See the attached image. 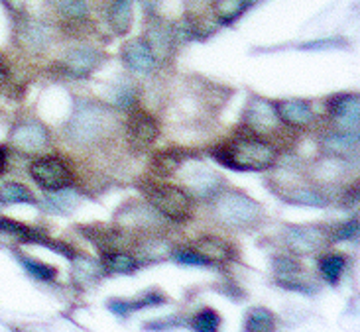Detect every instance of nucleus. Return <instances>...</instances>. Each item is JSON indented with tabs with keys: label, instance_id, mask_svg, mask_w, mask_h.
Returning a JSON list of instances; mask_svg holds the SVG:
<instances>
[{
	"label": "nucleus",
	"instance_id": "1",
	"mask_svg": "<svg viewBox=\"0 0 360 332\" xmlns=\"http://www.w3.org/2000/svg\"><path fill=\"white\" fill-rule=\"evenodd\" d=\"M117 126V117L97 102H83L79 105L73 117L69 118L65 126V136L71 144L77 146H93L107 140Z\"/></svg>",
	"mask_w": 360,
	"mask_h": 332
},
{
	"label": "nucleus",
	"instance_id": "2",
	"mask_svg": "<svg viewBox=\"0 0 360 332\" xmlns=\"http://www.w3.org/2000/svg\"><path fill=\"white\" fill-rule=\"evenodd\" d=\"M223 166L236 171H264L274 166L276 150L260 138H236L231 144L214 152Z\"/></svg>",
	"mask_w": 360,
	"mask_h": 332
},
{
	"label": "nucleus",
	"instance_id": "3",
	"mask_svg": "<svg viewBox=\"0 0 360 332\" xmlns=\"http://www.w3.org/2000/svg\"><path fill=\"white\" fill-rule=\"evenodd\" d=\"M213 215L229 228H250L262 220V206L238 191H224L214 199Z\"/></svg>",
	"mask_w": 360,
	"mask_h": 332
},
{
	"label": "nucleus",
	"instance_id": "4",
	"mask_svg": "<svg viewBox=\"0 0 360 332\" xmlns=\"http://www.w3.org/2000/svg\"><path fill=\"white\" fill-rule=\"evenodd\" d=\"M144 193L150 199V205L160 215L172 218L174 223H185L191 216V199L184 189L174 185H144Z\"/></svg>",
	"mask_w": 360,
	"mask_h": 332
},
{
	"label": "nucleus",
	"instance_id": "5",
	"mask_svg": "<svg viewBox=\"0 0 360 332\" xmlns=\"http://www.w3.org/2000/svg\"><path fill=\"white\" fill-rule=\"evenodd\" d=\"M30 175H32V179H34L41 189L53 191V193L69 187L71 185V181H73L71 169L56 156L39 157V159H36V161L30 166Z\"/></svg>",
	"mask_w": 360,
	"mask_h": 332
},
{
	"label": "nucleus",
	"instance_id": "6",
	"mask_svg": "<svg viewBox=\"0 0 360 332\" xmlns=\"http://www.w3.org/2000/svg\"><path fill=\"white\" fill-rule=\"evenodd\" d=\"M10 142L22 152H41L44 147L49 146V132L44 124L26 120L14 126L10 134Z\"/></svg>",
	"mask_w": 360,
	"mask_h": 332
},
{
	"label": "nucleus",
	"instance_id": "7",
	"mask_svg": "<svg viewBox=\"0 0 360 332\" xmlns=\"http://www.w3.org/2000/svg\"><path fill=\"white\" fill-rule=\"evenodd\" d=\"M105 55L95 48H75L68 51L65 59L61 61V65L65 69V73L71 77H89L95 69L103 63Z\"/></svg>",
	"mask_w": 360,
	"mask_h": 332
},
{
	"label": "nucleus",
	"instance_id": "8",
	"mask_svg": "<svg viewBox=\"0 0 360 332\" xmlns=\"http://www.w3.org/2000/svg\"><path fill=\"white\" fill-rule=\"evenodd\" d=\"M244 120H246V126L250 128L252 132H260V134L274 132L276 128L280 126V117H278L276 107L270 105L268 100H262V98H252L250 100V105L246 108V114H244Z\"/></svg>",
	"mask_w": 360,
	"mask_h": 332
},
{
	"label": "nucleus",
	"instance_id": "9",
	"mask_svg": "<svg viewBox=\"0 0 360 332\" xmlns=\"http://www.w3.org/2000/svg\"><path fill=\"white\" fill-rule=\"evenodd\" d=\"M160 134V126L154 117H150L146 112H134L128 120V142L136 150H146L156 142Z\"/></svg>",
	"mask_w": 360,
	"mask_h": 332
},
{
	"label": "nucleus",
	"instance_id": "10",
	"mask_svg": "<svg viewBox=\"0 0 360 332\" xmlns=\"http://www.w3.org/2000/svg\"><path fill=\"white\" fill-rule=\"evenodd\" d=\"M285 244L293 254H315L325 248V236L317 228L293 226L285 232Z\"/></svg>",
	"mask_w": 360,
	"mask_h": 332
},
{
	"label": "nucleus",
	"instance_id": "11",
	"mask_svg": "<svg viewBox=\"0 0 360 332\" xmlns=\"http://www.w3.org/2000/svg\"><path fill=\"white\" fill-rule=\"evenodd\" d=\"M174 36H176V32H172L164 22L154 20L150 24V28L146 32V44L154 59H156V63H166L167 59L172 58V53H174Z\"/></svg>",
	"mask_w": 360,
	"mask_h": 332
},
{
	"label": "nucleus",
	"instance_id": "12",
	"mask_svg": "<svg viewBox=\"0 0 360 332\" xmlns=\"http://www.w3.org/2000/svg\"><path fill=\"white\" fill-rule=\"evenodd\" d=\"M18 38L24 49H28L32 53H41L51 44V29L48 24L38 22V20H24L18 28Z\"/></svg>",
	"mask_w": 360,
	"mask_h": 332
},
{
	"label": "nucleus",
	"instance_id": "13",
	"mask_svg": "<svg viewBox=\"0 0 360 332\" xmlns=\"http://www.w3.org/2000/svg\"><path fill=\"white\" fill-rule=\"evenodd\" d=\"M122 61L127 63L128 69H132L136 73H150L156 67V59L144 39L128 41L122 49Z\"/></svg>",
	"mask_w": 360,
	"mask_h": 332
},
{
	"label": "nucleus",
	"instance_id": "14",
	"mask_svg": "<svg viewBox=\"0 0 360 332\" xmlns=\"http://www.w3.org/2000/svg\"><path fill=\"white\" fill-rule=\"evenodd\" d=\"M118 223L127 226H134V228H158L162 225L160 215L156 208L150 205H128L118 213Z\"/></svg>",
	"mask_w": 360,
	"mask_h": 332
},
{
	"label": "nucleus",
	"instance_id": "15",
	"mask_svg": "<svg viewBox=\"0 0 360 332\" xmlns=\"http://www.w3.org/2000/svg\"><path fill=\"white\" fill-rule=\"evenodd\" d=\"M278 117L290 126H307L313 120V110L303 100H282L278 107Z\"/></svg>",
	"mask_w": 360,
	"mask_h": 332
},
{
	"label": "nucleus",
	"instance_id": "16",
	"mask_svg": "<svg viewBox=\"0 0 360 332\" xmlns=\"http://www.w3.org/2000/svg\"><path fill=\"white\" fill-rule=\"evenodd\" d=\"M107 16L112 32L117 36H124L132 26V0H112Z\"/></svg>",
	"mask_w": 360,
	"mask_h": 332
},
{
	"label": "nucleus",
	"instance_id": "17",
	"mask_svg": "<svg viewBox=\"0 0 360 332\" xmlns=\"http://www.w3.org/2000/svg\"><path fill=\"white\" fill-rule=\"evenodd\" d=\"M331 112L345 126L359 128V97L356 95H339L331 100Z\"/></svg>",
	"mask_w": 360,
	"mask_h": 332
},
{
	"label": "nucleus",
	"instance_id": "18",
	"mask_svg": "<svg viewBox=\"0 0 360 332\" xmlns=\"http://www.w3.org/2000/svg\"><path fill=\"white\" fill-rule=\"evenodd\" d=\"M195 252H199V254L203 255L209 264H213V262H229L231 255H233L231 246L223 242V240H219V238H213V236H205L201 240H197L195 242Z\"/></svg>",
	"mask_w": 360,
	"mask_h": 332
},
{
	"label": "nucleus",
	"instance_id": "19",
	"mask_svg": "<svg viewBox=\"0 0 360 332\" xmlns=\"http://www.w3.org/2000/svg\"><path fill=\"white\" fill-rule=\"evenodd\" d=\"M187 183H189V187L193 189L197 195L207 197L217 191V187L223 183V179L217 173H213L211 169L199 167V169H193L191 175L187 177Z\"/></svg>",
	"mask_w": 360,
	"mask_h": 332
},
{
	"label": "nucleus",
	"instance_id": "20",
	"mask_svg": "<svg viewBox=\"0 0 360 332\" xmlns=\"http://www.w3.org/2000/svg\"><path fill=\"white\" fill-rule=\"evenodd\" d=\"M103 265L115 274H130L136 270L138 262L130 254H124L120 250H110V252H103Z\"/></svg>",
	"mask_w": 360,
	"mask_h": 332
},
{
	"label": "nucleus",
	"instance_id": "21",
	"mask_svg": "<svg viewBox=\"0 0 360 332\" xmlns=\"http://www.w3.org/2000/svg\"><path fill=\"white\" fill-rule=\"evenodd\" d=\"M0 230L10 232V234L16 236L20 240H24V242H36V244L49 246V242L46 240V236L41 234V232L34 230V228H28V226L18 225V223H14V220H10V218H0Z\"/></svg>",
	"mask_w": 360,
	"mask_h": 332
},
{
	"label": "nucleus",
	"instance_id": "22",
	"mask_svg": "<svg viewBox=\"0 0 360 332\" xmlns=\"http://www.w3.org/2000/svg\"><path fill=\"white\" fill-rule=\"evenodd\" d=\"M246 6H248V0H214L213 4L217 18L224 24L238 18L246 10Z\"/></svg>",
	"mask_w": 360,
	"mask_h": 332
},
{
	"label": "nucleus",
	"instance_id": "23",
	"mask_svg": "<svg viewBox=\"0 0 360 332\" xmlns=\"http://www.w3.org/2000/svg\"><path fill=\"white\" fill-rule=\"evenodd\" d=\"M0 201L6 203V205H14V203H30L34 205L36 199L30 193L28 189L20 183H6V185L0 187Z\"/></svg>",
	"mask_w": 360,
	"mask_h": 332
},
{
	"label": "nucleus",
	"instance_id": "24",
	"mask_svg": "<svg viewBox=\"0 0 360 332\" xmlns=\"http://www.w3.org/2000/svg\"><path fill=\"white\" fill-rule=\"evenodd\" d=\"M356 140L359 138L347 136V134H335V136L325 138L323 146L327 147L329 152H333L335 156H349V154H352L359 147Z\"/></svg>",
	"mask_w": 360,
	"mask_h": 332
},
{
	"label": "nucleus",
	"instance_id": "25",
	"mask_svg": "<svg viewBox=\"0 0 360 332\" xmlns=\"http://www.w3.org/2000/svg\"><path fill=\"white\" fill-rule=\"evenodd\" d=\"M73 275L79 284H93L101 275V265L95 260H89V258H77L75 262V270Z\"/></svg>",
	"mask_w": 360,
	"mask_h": 332
},
{
	"label": "nucleus",
	"instance_id": "26",
	"mask_svg": "<svg viewBox=\"0 0 360 332\" xmlns=\"http://www.w3.org/2000/svg\"><path fill=\"white\" fill-rule=\"evenodd\" d=\"M181 166V157L176 152H164V154H158L154 157V171L156 175L166 177V175H174L177 167Z\"/></svg>",
	"mask_w": 360,
	"mask_h": 332
},
{
	"label": "nucleus",
	"instance_id": "27",
	"mask_svg": "<svg viewBox=\"0 0 360 332\" xmlns=\"http://www.w3.org/2000/svg\"><path fill=\"white\" fill-rule=\"evenodd\" d=\"M56 8L69 20H83L87 16V0H53Z\"/></svg>",
	"mask_w": 360,
	"mask_h": 332
},
{
	"label": "nucleus",
	"instance_id": "28",
	"mask_svg": "<svg viewBox=\"0 0 360 332\" xmlns=\"http://www.w3.org/2000/svg\"><path fill=\"white\" fill-rule=\"evenodd\" d=\"M274 328V317L266 309H252L246 317V331L258 332V331H272Z\"/></svg>",
	"mask_w": 360,
	"mask_h": 332
},
{
	"label": "nucleus",
	"instance_id": "29",
	"mask_svg": "<svg viewBox=\"0 0 360 332\" xmlns=\"http://www.w3.org/2000/svg\"><path fill=\"white\" fill-rule=\"evenodd\" d=\"M345 272V258L341 255H327L321 260V274L329 284H337Z\"/></svg>",
	"mask_w": 360,
	"mask_h": 332
},
{
	"label": "nucleus",
	"instance_id": "30",
	"mask_svg": "<svg viewBox=\"0 0 360 332\" xmlns=\"http://www.w3.org/2000/svg\"><path fill=\"white\" fill-rule=\"evenodd\" d=\"M169 254V244L166 240H160V238H152L148 240L146 244L140 248V255L146 260V262H158V260H164Z\"/></svg>",
	"mask_w": 360,
	"mask_h": 332
},
{
	"label": "nucleus",
	"instance_id": "31",
	"mask_svg": "<svg viewBox=\"0 0 360 332\" xmlns=\"http://www.w3.org/2000/svg\"><path fill=\"white\" fill-rule=\"evenodd\" d=\"M317 173L325 179V181H333L339 179L345 173V164H342L339 156L331 157V159H323L321 164L317 166Z\"/></svg>",
	"mask_w": 360,
	"mask_h": 332
},
{
	"label": "nucleus",
	"instance_id": "32",
	"mask_svg": "<svg viewBox=\"0 0 360 332\" xmlns=\"http://www.w3.org/2000/svg\"><path fill=\"white\" fill-rule=\"evenodd\" d=\"M115 105L117 107H132L134 105V100H136V88L132 87L130 83H127V81H122V83H118V87L115 88Z\"/></svg>",
	"mask_w": 360,
	"mask_h": 332
},
{
	"label": "nucleus",
	"instance_id": "33",
	"mask_svg": "<svg viewBox=\"0 0 360 332\" xmlns=\"http://www.w3.org/2000/svg\"><path fill=\"white\" fill-rule=\"evenodd\" d=\"M219 324H221L219 313H217V311H213V309H205L203 313H199L197 317H195L193 326L197 328V331L213 332L219 328Z\"/></svg>",
	"mask_w": 360,
	"mask_h": 332
},
{
	"label": "nucleus",
	"instance_id": "34",
	"mask_svg": "<svg viewBox=\"0 0 360 332\" xmlns=\"http://www.w3.org/2000/svg\"><path fill=\"white\" fill-rule=\"evenodd\" d=\"M293 203H300V205H311V206H325L327 201L323 199L319 193H315L311 189H297L293 191V195L290 197Z\"/></svg>",
	"mask_w": 360,
	"mask_h": 332
},
{
	"label": "nucleus",
	"instance_id": "35",
	"mask_svg": "<svg viewBox=\"0 0 360 332\" xmlns=\"http://www.w3.org/2000/svg\"><path fill=\"white\" fill-rule=\"evenodd\" d=\"M56 193H58V195L49 197L48 199L49 206H51L53 211H58V213L71 211L73 205H75V197L71 195V193H63V189H61V191H56Z\"/></svg>",
	"mask_w": 360,
	"mask_h": 332
},
{
	"label": "nucleus",
	"instance_id": "36",
	"mask_svg": "<svg viewBox=\"0 0 360 332\" xmlns=\"http://www.w3.org/2000/svg\"><path fill=\"white\" fill-rule=\"evenodd\" d=\"M24 265H26V270H28L30 274H34L39 279H44V281H51L56 277V270L51 265L39 264V262H34V260H24Z\"/></svg>",
	"mask_w": 360,
	"mask_h": 332
},
{
	"label": "nucleus",
	"instance_id": "37",
	"mask_svg": "<svg viewBox=\"0 0 360 332\" xmlns=\"http://www.w3.org/2000/svg\"><path fill=\"white\" fill-rule=\"evenodd\" d=\"M176 258H177V262H181V264L209 265V262L205 260L203 255L199 254V252H195V250H184V252H179Z\"/></svg>",
	"mask_w": 360,
	"mask_h": 332
},
{
	"label": "nucleus",
	"instance_id": "38",
	"mask_svg": "<svg viewBox=\"0 0 360 332\" xmlns=\"http://www.w3.org/2000/svg\"><path fill=\"white\" fill-rule=\"evenodd\" d=\"M359 234V220H351L347 225H342L339 230H337V236L335 240H351L354 236Z\"/></svg>",
	"mask_w": 360,
	"mask_h": 332
},
{
	"label": "nucleus",
	"instance_id": "39",
	"mask_svg": "<svg viewBox=\"0 0 360 332\" xmlns=\"http://www.w3.org/2000/svg\"><path fill=\"white\" fill-rule=\"evenodd\" d=\"M6 161H8V152H6V147H0V175L6 169Z\"/></svg>",
	"mask_w": 360,
	"mask_h": 332
},
{
	"label": "nucleus",
	"instance_id": "40",
	"mask_svg": "<svg viewBox=\"0 0 360 332\" xmlns=\"http://www.w3.org/2000/svg\"><path fill=\"white\" fill-rule=\"evenodd\" d=\"M6 2V6H10L12 10H22L24 8V4H26V0H4Z\"/></svg>",
	"mask_w": 360,
	"mask_h": 332
},
{
	"label": "nucleus",
	"instance_id": "41",
	"mask_svg": "<svg viewBox=\"0 0 360 332\" xmlns=\"http://www.w3.org/2000/svg\"><path fill=\"white\" fill-rule=\"evenodd\" d=\"M4 81H6V71H4V67L0 65V87L4 85Z\"/></svg>",
	"mask_w": 360,
	"mask_h": 332
}]
</instances>
